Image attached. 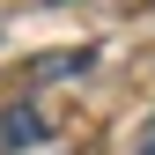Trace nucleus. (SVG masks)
I'll return each mask as SVG.
<instances>
[{
    "instance_id": "1",
    "label": "nucleus",
    "mask_w": 155,
    "mask_h": 155,
    "mask_svg": "<svg viewBox=\"0 0 155 155\" xmlns=\"http://www.w3.org/2000/svg\"><path fill=\"white\" fill-rule=\"evenodd\" d=\"M45 111H37V104H0V148H8V155H22V148H37V140H45Z\"/></svg>"
},
{
    "instance_id": "3",
    "label": "nucleus",
    "mask_w": 155,
    "mask_h": 155,
    "mask_svg": "<svg viewBox=\"0 0 155 155\" xmlns=\"http://www.w3.org/2000/svg\"><path fill=\"white\" fill-rule=\"evenodd\" d=\"M140 155H155V118H148V126H140Z\"/></svg>"
},
{
    "instance_id": "2",
    "label": "nucleus",
    "mask_w": 155,
    "mask_h": 155,
    "mask_svg": "<svg viewBox=\"0 0 155 155\" xmlns=\"http://www.w3.org/2000/svg\"><path fill=\"white\" fill-rule=\"evenodd\" d=\"M81 67H89V52H52V59L30 67V89H37V81H59V74H81Z\"/></svg>"
}]
</instances>
